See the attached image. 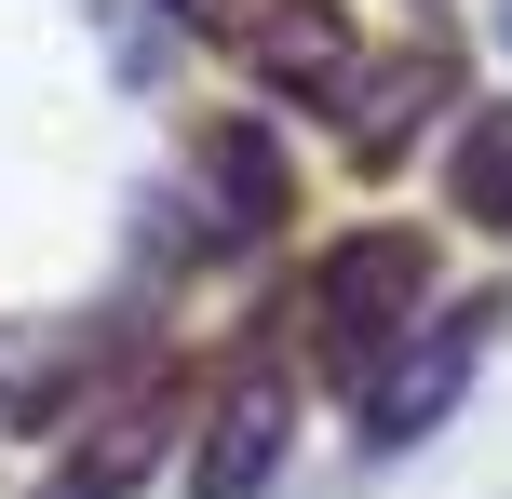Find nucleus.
<instances>
[{
	"mask_svg": "<svg viewBox=\"0 0 512 499\" xmlns=\"http://www.w3.org/2000/svg\"><path fill=\"white\" fill-rule=\"evenodd\" d=\"M283 432H297V378L256 351V365L216 392V419H203V459H189V499H256L283 473Z\"/></svg>",
	"mask_w": 512,
	"mask_h": 499,
	"instance_id": "obj_4",
	"label": "nucleus"
},
{
	"mask_svg": "<svg viewBox=\"0 0 512 499\" xmlns=\"http://www.w3.org/2000/svg\"><path fill=\"white\" fill-rule=\"evenodd\" d=\"M486 338H499V297H445V311H418V338L364 378V446H378V459H391V446H432L445 405H459L472 365H486Z\"/></svg>",
	"mask_w": 512,
	"mask_h": 499,
	"instance_id": "obj_2",
	"label": "nucleus"
},
{
	"mask_svg": "<svg viewBox=\"0 0 512 499\" xmlns=\"http://www.w3.org/2000/svg\"><path fill=\"white\" fill-rule=\"evenodd\" d=\"M445 216L512 230V108H472L459 122V149H445Z\"/></svg>",
	"mask_w": 512,
	"mask_h": 499,
	"instance_id": "obj_6",
	"label": "nucleus"
},
{
	"mask_svg": "<svg viewBox=\"0 0 512 499\" xmlns=\"http://www.w3.org/2000/svg\"><path fill=\"white\" fill-rule=\"evenodd\" d=\"M310 351L351 378H378L391 351L418 338V311H432V257H418V230H337L324 257H310Z\"/></svg>",
	"mask_w": 512,
	"mask_h": 499,
	"instance_id": "obj_1",
	"label": "nucleus"
},
{
	"mask_svg": "<svg viewBox=\"0 0 512 499\" xmlns=\"http://www.w3.org/2000/svg\"><path fill=\"white\" fill-rule=\"evenodd\" d=\"M445 95H459V68H445L432 41H418L405 68H364V81H351V149H364V162H405L418 135H432Z\"/></svg>",
	"mask_w": 512,
	"mask_h": 499,
	"instance_id": "obj_5",
	"label": "nucleus"
},
{
	"mask_svg": "<svg viewBox=\"0 0 512 499\" xmlns=\"http://www.w3.org/2000/svg\"><path fill=\"white\" fill-rule=\"evenodd\" d=\"M230 54L283 95H351L364 41H351V0H230Z\"/></svg>",
	"mask_w": 512,
	"mask_h": 499,
	"instance_id": "obj_3",
	"label": "nucleus"
},
{
	"mask_svg": "<svg viewBox=\"0 0 512 499\" xmlns=\"http://www.w3.org/2000/svg\"><path fill=\"white\" fill-rule=\"evenodd\" d=\"M203 162H216V230H230V243H256V230L283 216V149H270L256 122H230Z\"/></svg>",
	"mask_w": 512,
	"mask_h": 499,
	"instance_id": "obj_7",
	"label": "nucleus"
}]
</instances>
